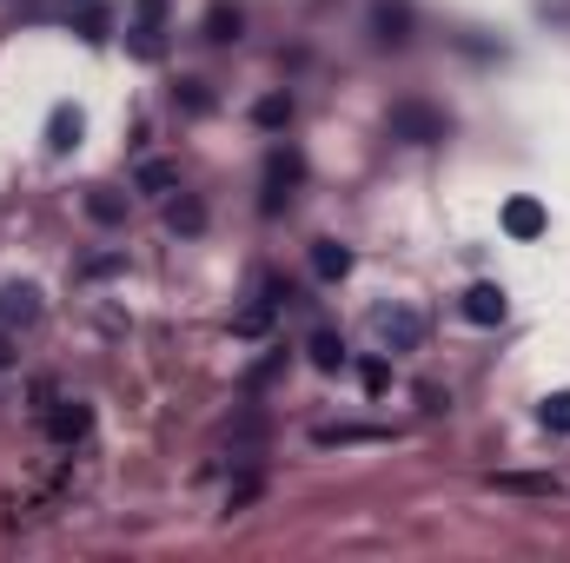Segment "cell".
<instances>
[{"instance_id":"cell-26","label":"cell","mask_w":570,"mask_h":563,"mask_svg":"<svg viewBox=\"0 0 570 563\" xmlns=\"http://www.w3.org/2000/svg\"><path fill=\"white\" fill-rule=\"evenodd\" d=\"M113 272H126V253H94L80 266V279H113Z\"/></svg>"},{"instance_id":"cell-14","label":"cell","mask_w":570,"mask_h":563,"mask_svg":"<svg viewBox=\"0 0 570 563\" xmlns=\"http://www.w3.org/2000/svg\"><path fill=\"white\" fill-rule=\"evenodd\" d=\"M80 133H87L80 107H53V113H47V146H53V152H73V146H80Z\"/></svg>"},{"instance_id":"cell-11","label":"cell","mask_w":570,"mask_h":563,"mask_svg":"<svg viewBox=\"0 0 570 563\" xmlns=\"http://www.w3.org/2000/svg\"><path fill=\"white\" fill-rule=\"evenodd\" d=\"M133 193L173 199V193H180V167H173V159H140V167H133Z\"/></svg>"},{"instance_id":"cell-13","label":"cell","mask_w":570,"mask_h":563,"mask_svg":"<svg viewBox=\"0 0 570 563\" xmlns=\"http://www.w3.org/2000/svg\"><path fill=\"white\" fill-rule=\"evenodd\" d=\"M352 272V253L339 246V238H318V246H312V279H325V285H339Z\"/></svg>"},{"instance_id":"cell-25","label":"cell","mask_w":570,"mask_h":563,"mask_svg":"<svg viewBox=\"0 0 570 563\" xmlns=\"http://www.w3.org/2000/svg\"><path fill=\"white\" fill-rule=\"evenodd\" d=\"M359 384H365L372 397H385V391H391V365H385V358H365V365H359Z\"/></svg>"},{"instance_id":"cell-23","label":"cell","mask_w":570,"mask_h":563,"mask_svg":"<svg viewBox=\"0 0 570 563\" xmlns=\"http://www.w3.org/2000/svg\"><path fill=\"white\" fill-rule=\"evenodd\" d=\"M537 418H544V431H557V438H570V391H550V397H544V412H537Z\"/></svg>"},{"instance_id":"cell-10","label":"cell","mask_w":570,"mask_h":563,"mask_svg":"<svg viewBox=\"0 0 570 563\" xmlns=\"http://www.w3.org/2000/svg\"><path fill=\"white\" fill-rule=\"evenodd\" d=\"M505 232H511V238H544V232H550V212L518 193V199H505Z\"/></svg>"},{"instance_id":"cell-21","label":"cell","mask_w":570,"mask_h":563,"mask_svg":"<svg viewBox=\"0 0 570 563\" xmlns=\"http://www.w3.org/2000/svg\"><path fill=\"white\" fill-rule=\"evenodd\" d=\"M259 491H266V477H259V470H239L232 485H226V511H246Z\"/></svg>"},{"instance_id":"cell-4","label":"cell","mask_w":570,"mask_h":563,"mask_svg":"<svg viewBox=\"0 0 570 563\" xmlns=\"http://www.w3.org/2000/svg\"><path fill=\"white\" fill-rule=\"evenodd\" d=\"M299 180H305V159H299L292 146H279V152L266 159V193H259V212H266V219H279V212L292 206V186H299Z\"/></svg>"},{"instance_id":"cell-2","label":"cell","mask_w":570,"mask_h":563,"mask_svg":"<svg viewBox=\"0 0 570 563\" xmlns=\"http://www.w3.org/2000/svg\"><path fill=\"white\" fill-rule=\"evenodd\" d=\"M385 133H391L398 146H438V139L451 133V120H445L432 100H398V107L385 113Z\"/></svg>"},{"instance_id":"cell-15","label":"cell","mask_w":570,"mask_h":563,"mask_svg":"<svg viewBox=\"0 0 570 563\" xmlns=\"http://www.w3.org/2000/svg\"><path fill=\"white\" fill-rule=\"evenodd\" d=\"M167 232H180V238H193V232H206V199H193V193H180V199H167Z\"/></svg>"},{"instance_id":"cell-12","label":"cell","mask_w":570,"mask_h":563,"mask_svg":"<svg viewBox=\"0 0 570 563\" xmlns=\"http://www.w3.org/2000/svg\"><path fill=\"white\" fill-rule=\"evenodd\" d=\"M312 444L318 451H332V444H391V425H318Z\"/></svg>"},{"instance_id":"cell-18","label":"cell","mask_w":570,"mask_h":563,"mask_svg":"<svg viewBox=\"0 0 570 563\" xmlns=\"http://www.w3.org/2000/svg\"><path fill=\"white\" fill-rule=\"evenodd\" d=\"M87 219H94V225H126V193L94 186V193H87Z\"/></svg>"},{"instance_id":"cell-9","label":"cell","mask_w":570,"mask_h":563,"mask_svg":"<svg viewBox=\"0 0 570 563\" xmlns=\"http://www.w3.org/2000/svg\"><path fill=\"white\" fill-rule=\"evenodd\" d=\"M492 491H505V498H563V477H550V470H498Z\"/></svg>"},{"instance_id":"cell-6","label":"cell","mask_w":570,"mask_h":563,"mask_svg":"<svg viewBox=\"0 0 570 563\" xmlns=\"http://www.w3.org/2000/svg\"><path fill=\"white\" fill-rule=\"evenodd\" d=\"M412 0H372V40L378 47H412Z\"/></svg>"},{"instance_id":"cell-17","label":"cell","mask_w":570,"mask_h":563,"mask_svg":"<svg viewBox=\"0 0 570 563\" xmlns=\"http://www.w3.org/2000/svg\"><path fill=\"white\" fill-rule=\"evenodd\" d=\"M305 358H312L318 371H345V339H339V332H325V326H318V332L305 339Z\"/></svg>"},{"instance_id":"cell-27","label":"cell","mask_w":570,"mask_h":563,"mask_svg":"<svg viewBox=\"0 0 570 563\" xmlns=\"http://www.w3.org/2000/svg\"><path fill=\"white\" fill-rule=\"evenodd\" d=\"M80 40H87V47L107 40V8H87V14H80Z\"/></svg>"},{"instance_id":"cell-29","label":"cell","mask_w":570,"mask_h":563,"mask_svg":"<svg viewBox=\"0 0 570 563\" xmlns=\"http://www.w3.org/2000/svg\"><path fill=\"white\" fill-rule=\"evenodd\" d=\"M14 365H21V352H14V332L0 326V371H14Z\"/></svg>"},{"instance_id":"cell-7","label":"cell","mask_w":570,"mask_h":563,"mask_svg":"<svg viewBox=\"0 0 570 563\" xmlns=\"http://www.w3.org/2000/svg\"><path fill=\"white\" fill-rule=\"evenodd\" d=\"M40 285H27V279H14V285H0V326L8 332H27V326H40Z\"/></svg>"},{"instance_id":"cell-8","label":"cell","mask_w":570,"mask_h":563,"mask_svg":"<svg viewBox=\"0 0 570 563\" xmlns=\"http://www.w3.org/2000/svg\"><path fill=\"white\" fill-rule=\"evenodd\" d=\"M471 326H505V311H511V292L505 285H492V279H477L471 292H464V305H458Z\"/></svg>"},{"instance_id":"cell-22","label":"cell","mask_w":570,"mask_h":563,"mask_svg":"<svg viewBox=\"0 0 570 563\" xmlns=\"http://www.w3.org/2000/svg\"><path fill=\"white\" fill-rule=\"evenodd\" d=\"M173 100H180V113H213V87H206V79H180Z\"/></svg>"},{"instance_id":"cell-28","label":"cell","mask_w":570,"mask_h":563,"mask_svg":"<svg viewBox=\"0 0 570 563\" xmlns=\"http://www.w3.org/2000/svg\"><path fill=\"white\" fill-rule=\"evenodd\" d=\"M445 405H451V397H445V391H438V384H425V391H419V412H432V418H438V412H445Z\"/></svg>"},{"instance_id":"cell-20","label":"cell","mask_w":570,"mask_h":563,"mask_svg":"<svg viewBox=\"0 0 570 563\" xmlns=\"http://www.w3.org/2000/svg\"><path fill=\"white\" fill-rule=\"evenodd\" d=\"M253 126H259V133H286V126H292V94H266V100L253 107Z\"/></svg>"},{"instance_id":"cell-1","label":"cell","mask_w":570,"mask_h":563,"mask_svg":"<svg viewBox=\"0 0 570 563\" xmlns=\"http://www.w3.org/2000/svg\"><path fill=\"white\" fill-rule=\"evenodd\" d=\"M365 332L378 339V352H419L425 345V311L419 305H372V318H365Z\"/></svg>"},{"instance_id":"cell-5","label":"cell","mask_w":570,"mask_h":563,"mask_svg":"<svg viewBox=\"0 0 570 563\" xmlns=\"http://www.w3.org/2000/svg\"><path fill=\"white\" fill-rule=\"evenodd\" d=\"M87 431H94V405H80V397H53V405H47V438L60 451L87 444Z\"/></svg>"},{"instance_id":"cell-24","label":"cell","mask_w":570,"mask_h":563,"mask_svg":"<svg viewBox=\"0 0 570 563\" xmlns=\"http://www.w3.org/2000/svg\"><path fill=\"white\" fill-rule=\"evenodd\" d=\"M279 371H286V352H266V358H259V365H253V371H246V391H253V397H259V391H266V384H272V378H279Z\"/></svg>"},{"instance_id":"cell-19","label":"cell","mask_w":570,"mask_h":563,"mask_svg":"<svg viewBox=\"0 0 570 563\" xmlns=\"http://www.w3.org/2000/svg\"><path fill=\"white\" fill-rule=\"evenodd\" d=\"M239 34H246V14H239V8H226V0H219V8L206 14V40H213V47H232Z\"/></svg>"},{"instance_id":"cell-3","label":"cell","mask_w":570,"mask_h":563,"mask_svg":"<svg viewBox=\"0 0 570 563\" xmlns=\"http://www.w3.org/2000/svg\"><path fill=\"white\" fill-rule=\"evenodd\" d=\"M126 47H133V60H167V0H133Z\"/></svg>"},{"instance_id":"cell-16","label":"cell","mask_w":570,"mask_h":563,"mask_svg":"<svg viewBox=\"0 0 570 563\" xmlns=\"http://www.w3.org/2000/svg\"><path fill=\"white\" fill-rule=\"evenodd\" d=\"M272 318H279V305H272V298L259 292V298H253L246 311L232 318V339H266V332H272Z\"/></svg>"}]
</instances>
